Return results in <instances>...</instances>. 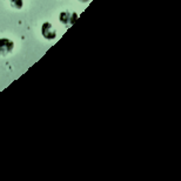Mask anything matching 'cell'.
<instances>
[{
    "instance_id": "cell-1",
    "label": "cell",
    "mask_w": 181,
    "mask_h": 181,
    "mask_svg": "<svg viewBox=\"0 0 181 181\" xmlns=\"http://www.w3.org/2000/svg\"><path fill=\"white\" fill-rule=\"evenodd\" d=\"M14 48V44L13 41L6 38H1L0 39V55H6L8 53H11Z\"/></svg>"
},
{
    "instance_id": "cell-2",
    "label": "cell",
    "mask_w": 181,
    "mask_h": 181,
    "mask_svg": "<svg viewBox=\"0 0 181 181\" xmlns=\"http://www.w3.org/2000/svg\"><path fill=\"white\" fill-rule=\"evenodd\" d=\"M41 33L42 35L48 39V40H53L55 37H57V32H55V29L54 27L52 26V24L50 23H45L42 25V27H41Z\"/></svg>"
},
{
    "instance_id": "cell-3",
    "label": "cell",
    "mask_w": 181,
    "mask_h": 181,
    "mask_svg": "<svg viewBox=\"0 0 181 181\" xmlns=\"http://www.w3.org/2000/svg\"><path fill=\"white\" fill-rule=\"evenodd\" d=\"M60 21L64 24V25H73L78 19V14L76 13H71V12H62L60 14Z\"/></svg>"
},
{
    "instance_id": "cell-4",
    "label": "cell",
    "mask_w": 181,
    "mask_h": 181,
    "mask_svg": "<svg viewBox=\"0 0 181 181\" xmlns=\"http://www.w3.org/2000/svg\"><path fill=\"white\" fill-rule=\"evenodd\" d=\"M10 1H11L12 7H14L17 10H20L24 5V0H10Z\"/></svg>"
},
{
    "instance_id": "cell-5",
    "label": "cell",
    "mask_w": 181,
    "mask_h": 181,
    "mask_svg": "<svg viewBox=\"0 0 181 181\" xmlns=\"http://www.w3.org/2000/svg\"><path fill=\"white\" fill-rule=\"evenodd\" d=\"M79 1H81V2H87L88 0H79Z\"/></svg>"
}]
</instances>
